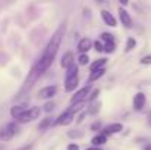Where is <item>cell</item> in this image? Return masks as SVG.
Instances as JSON below:
<instances>
[{"mask_svg":"<svg viewBox=\"0 0 151 150\" xmlns=\"http://www.w3.org/2000/svg\"><path fill=\"white\" fill-rule=\"evenodd\" d=\"M63 34H65V27L62 25V27H59V28L54 31V34L51 36L50 41L47 43L44 51L41 53L38 62H37V63L34 65V68L31 69V74H29V78H28L29 86H32L34 81H35L43 72H46V71L50 68V65L53 63V60H54V57H56V54H57V51H59L60 43H62V40H63Z\"/></svg>","mask_w":151,"mask_h":150,"instance_id":"6da1fadb","label":"cell"},{"mask_svg":"<svg viewBox=\"0 0 151 150\" xmlns=\"http://www.w3.org/2000/svg\"><path fill=\"white\" fill-rule=\"evenodd\" d=\"M18 125L16 124H13V122H10V124H7L6 127H3L1 130H0V141H6V140H10L15 134H18Z\"/></svg>","mask_w":151,"mask_h":150,"instance_id":"7a4b0ae2","label":"cell"},{"mask_svg":"<svg viewBox=\"0 0 151 150\" xmlns=\"http://www.w3.org/2000/svg\"><path fill=\"white\" fill-rule=\"evenodd\" d=\"M75 112H76V109L73 107V106H70L69 109H66L63 113H60V116L57 118V124L59 125H69L72 121H73V116H75Z\"/></svg>","mask_w":151,"mask_h":150,"instance_id":"3957f363","label":"cell"},{"mask_svg":"<svg viewBox=\"0 0 151 150\" xmlns=\"http://www.w3.org/2000/svg\"><path fill=\"white\" fill-rule=\"evenodd\" d=\"M40 113H41V110H40L38 107H29L18 121H19V122H31V121L37 119V118L40 116Z\"/></svg>","mask_w":151,"mask_h":150,"instance_id":"277c9868","label":"cell"},{"mask_svg":"<svg viewBox=\"0 0 151 150\" xmlns=\"http://www.w3.org/2000/svg\"><path fill=\"white\" fill-rule=\"evenodd\" d=\"M90 91H91V87L90 86H87V87H84V88H81L76 94H73V97L70 99V104L73 106V104H78V103H81V101H84V100L88 97V94H90Z\"/></svg>","mask_w":151,"mask_h":150,"instance_id":"5b68a950","label":"cell"},{"mask_svg":"<svg viewBox=\"0 0 151 150\" xmlns=\"http://www.w3.org/2000/svg\"><path fill=\"white\" fill-rule=\"evenodd\" d=\"M119 18H120V24L125 28H131L132 27V18L123 7H119Z\"/></svg>","mask_w":151,"mask_h":150,"instance_id":"8992f818","label":"cell"},{"mask_svg":"<svg viewBox=\"0 0 151 150\" xmlns=\"http://www.w3.org/2000/svg\"><path fill=\"white\" fill-rule=\"evenodd\" d=\"M56 93H57V87L56 86H47V87H44V88L40 90L38 96L41 99H51V97L56 96Z\"/></svg>","mask_w":151,"mask_h":150,"instance_id":"52a82bcc","label":"cell"},{"mask_svg":"<svg viewBox=\"0 0 151 150\" xmlns=\"http://www.w3.org/2000/svg\"><path fill=\"white\" fill-rule=\"evenodd\" d=\"M145 94L144 93H137L135 96H134V107H135V110H141L144 106H145Z\"/></svg>","mask_w":151,"mask_h":150,"instance_id":"ba28073f","label":"cell"},{"mask_svg":"<svg viewBox=\"0 0 151 150\" xmlns=\"http://www.w3.org/2000/svg\"><path fill=\"white\" fill-rule=\"evenodd\" d=\"M93 47V41L90 38H81L79 43H78V50L81 51V54H87V51Z\"/></svg>","mask_w":151,"mask_h":150,"instance_id":"9c48e42d","label":"cell"},{"mask_svg":"<svg viewBox=\"0 0 151 150\" xmlns=\"http://www.w3.org/2000/svg\"><path fill=\"white\" fill-rule=\"evenodd\" d=\"M60 65H62V68H69V66H72L73 65V53L72 51H66L63 56H62V59H60Z\"/></svg>","mask_w":151,"mask_h":150,"instance_id":"30bf717a","label":"cell"},{"mask_svg":"<svg viewBox=\"0 0 151 150\" xmlns=\"http://www.w3.org/2000/svg\"><path fill=\"white\" fill-rule=\"evenodd\" d=\"M101 18H103V21H104L109 27H116V25H117L114 16H113L109 10H101Z\"/></svg>","mask_w":151,"mask_h":150,"instance_id":"8fae6325","label":"cell"},{"mask_svg":"<svg viewBox=\"0 0 151 150\" xmlns=\"http://www.w3.org/2000/svg\"><path fill=\"white\" fill-rule=\"evenodd\" d=\"M28 110V107L25 106V104H19V106H13L12 109H10V115L13 116V118H16V119H19L25 112Z\"/></svg>","mask_w":151,"mask_h":150,"instance_id":"7c38bea8","label":"cell"},{"mask_svg":"<svg viewBox=\"0 0 151 150\" xmlns=\"http://www.w3.org/2000/svg\"><path fill=\"white\" fill-rule=\"evenodd\" d=\"M123 130V125L122 124H119V122H116V124H110V125H107L106 128H104V134L107 136H110V134H116V133H120Z\"/></svg>","mask_w":151,"mask_h":150,"instance_id":"4fadbf2b","label":"cell"},{"mask_svg":"<svg viewBox=\"0 0 151 150\" xmlns=\"http://www.w3.org/2000/svg\"><path fill=\"white\" fill-rule=\"evenodd\" d=\"M78 86V77H73L70 80H65V90L66 91H73Z\"/></svg>","mask_w":151,"mask_h":150,"instance_id":"5bb4252c","label":"cell"},{"mask_svg":"<svg viewBox=\"0 0 151 150\" xmlns=\"http://www.w3.org/2000/svg\"><path fill=\"white\" fill-rule=\"evenodd\" d=\"M106 74V68H101V69H97V71H93L91 74H90V78H88V81L90 83H93V81H97L99 78H101L103 75Z\"/></svg>","mask_w":151,"mask_h":150,"instance_id":"9a60e30c","label":"cell"},{"mask_svg":"<svg viewBox=\"0 0 151 150\" xmlns=\"http://www.w3.org/2000/svg\"><path fill=\"white\" fill-rule=\"evenodd\" d=\"M106 141H107L106 134H97V136H96V137H93V140H91V143L94 144V147H97V146H103Z\"/></svg>","mask_w":151,"mask_h":150,"instance_id":"2e32d148","label":"cell"},{"mask_svg":"<svg viewBox=\"0 0 151 150\" xmlns=\"http://www.w3.org/2000/svg\"><path fill=\"white\" fill-rule=\"evenodd\" d=\"M73 77H78V66L73 63L72 66H69L68 68V71H66V80H70V78H73Z\"/></svg>","mask_w":151,"mask_h":150,"instance_id":"e0dca14e","label":"cell"},{"mask_svg":"<svg viewBox=\"0 0 151 150\" xmlns=\"http://www.w3.org/2000/svg\"><path fill=\"white\" fill-rule=\"evenodd\" d=\"M106 62H107V59H97L96 62H93V63H91V72H93V71H97V69H101V68H104Z\"/></svg>","mask_w":151,"mask_h":150,"instance_id":"ac0fdd59","label":"cell"},{"mask_svg":"<svg viewBox=\"0 0 151 150\" xmlns=\"http://www.w3.org/2000/svg\"><path fill=\"white\" fill-rule=\"evenodd\" d=\"M135 46H137V40H135V38H132V37H129V38L126 40V46H125V51L128 53V51L134 50V49H135Z\"/></svg>","mask_w":151,"mask_h":150,"instance_id":"d6986e66","label":"cell"},{"mask_svg":"<svg viewBox=\"0 0 151 150\" xmlns=\"http://www.w3.org/2000/svg\"><path fill=\"white\" fill-rule=\"evenodd\" d=\"M116 50V43L114 41H110V43H106L104 44V51L106 53H113Z\"/></svg>","mask_w":151,"mask_h":150,"instance_id":"ffe728a7","label":"cell"},{"mask_svg":"<svg viewBox=\"0 0 151 150\" xmlns=\"http://www.w3.org/2000/svg\"><path fill=\"white\" fill-rule=\"evenodd\" d=\"M88 62H90L88 54H81V56L78 57V63H79V65H87Z\"/></svg>","mask_w":151,"mask_h":150,"instance_id":"44dd1931","label":"cell"},{"mask_svg":"<svg viewBox=\"0 0 151 150\" xmlns=\"http://www.w3.org/2000/svg\"><path fill=\"white\" fill-rule=\"evenodd\" d=\"M101 38L106 41V43H110V41H114V37L111 36V34H109V33H103L101 34Z\"/></svg>","mask_w":151,"mask_h":150,"instance_id":"7402d4cb","label":"cell"},{"mask_svg":"<svg viewBox=\"0 0 151 150\" xmlns=\"http://www.w3.org/2000/svg\"><path fill=\"white\" fill-rule=\"evenodd\" d=\"M50 124H51V119L50 118H46V119L40 124V130H44V128H46V127H49Z\"/></svg>","mask_w":151,"mask_h":150,"instance_id":"603a6c76","label":"cell"},{"mask_svg":"<svg viewBox=\"0 0 151 150\" xmlns=\"http://www.w3.org/2000/svg\"><path fill=\"white\" fill-rule=\"evenodd\" d=\"M141 63H142V65H150V63H151V54L144 56V57L141 59Z\"/></svg>","mask_w":151,"mask_h":150,"instance_id":"cb8c5ba5","label":"cell"},{"mask_svg":"<svg viewBox=\"0 0 151 150\" xmlns=\"http://www.w3.org/2000/svg\"><path fill=\"white\" fill-rule=\"evenodd\" d=\"M94 49L97 50V51H104V46L101 44L100 41H96L94 43Z\"/></svg>","mask_w":151,"mask_h":150,"instance_id":"d4e9b609","label":"cell"},{"mask_svg":"<svg viewBox=\"0 0 151 150\" xmlns=\"http://www.w3.org/2000/svg\"><path fill=\"white\" fill-rule=\"evenodd\" d=\"M53 109H54V103H47V104H46V107H44V110H46V112H51V110H53Z\"/></svg>","mask_w":151,"mask_h":150,"instance_id":"484cf974","label":"cell"},{"mask_svg":"<svg viewBox=\"0 0 151 150\" xmlns=\"http://www.w3.org/2000/svg\"><path fill=\"white\" fill-rule=\"evenodd\" d=\"M99 93H100V90H99V88H96V90L93 91V94L90 96V100H94L96 97H97V96H99Z\"/></svg>","mask_w":151,"mask_h":150,"instance_id":"4316f807","label":"cell"},{"mask_svg":"<svg viewBox=\"0 0 151 150\" xmlns=\"http://www.w3.org/2000/svg\"><path fill=\"white\" fill-rule=\"evenodd\" d=\"M68 150H79V146L75 144V143H70V144L68 146Z\"/></svg>","mask_w":151,"mask_h":150,"instance_id":"83f0119b","label":"cell"},{"mask_svg":"<svg viewBox=\"0 0 151 150\" xmlns=\"http://www.w3.org/2000/svg\"><path fill=\"white\" fill-rule=\"evenodd\" d=\"M91 128H93V130H96V128H100V122H94Z\"/></svg>","mask_w":151,"mask_h":150,"instance_id":"f1b7e54d","label":"cell"},{"mask_svg":"<svg viewBox=\"0 0 151 150\" xmlns=\"http://www.w3.org/2000/svg\"><path fill=\"white\" fill-rule=\"evenodd\" d=\"M85 150H101L100 147H90V149H85Z\"/></svg>","mask_w":151,"mask_h":150,"instance_id":"f546056e","label":"cell"},{"mask_svg":"<svg viewBox=\"0 0 151 150\" xmlns=\"http://www.w3.org/2000/svg\"><path fill=\"white\" fill-rule=\"evenodd\" d=\"M144 150H151V144H148V146H145V149Z\"/></svg>","mask_w":151,"mask_h":150,"instance_id":"4dcf8cb0","label":"cell"}]
</instances>
